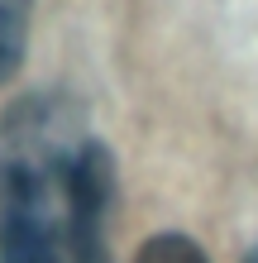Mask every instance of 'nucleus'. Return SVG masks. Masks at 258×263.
Returning a JSON list of instances; mask_svg holds the SVG:
<instances>
[{
  "label": "nucleus",
  "mask_w": 258,
  "mask_h": 263,
  "mask_svg": "<svg viewBox=\"0 0 258 263\" xmlns=\"http://www.w3.org/2000/svg\"><path fill=\"white\" fill-rule=\"evenodd\" d=\"M86 115L63 91H29L0 110V263H72V167Z\"/></svg>",
  "instance_id": "obj_1"
},
{
  "label": "nucleus",
  "mask_w": 258,
  "mask_h": 263,
  "mask_svg": "<svg viewBox=\"0 0 258 263\" xmlns=\"http://www.w3.org/2000/svg\"><path fill=\"white\" fill-rule=\"evenodd\" d=\"M29 10L34 0H0V86L10 82L24 63L29 48Z\"/></svg>",
  "instance_id": "obj_3"
},
{
  "label": "nucleus",
  "mask_w": 258,
  "mask_h": 263,
  "mask_svg": "<svg viewBox=\"0 0 258 263\" xmlns=\"http://www.w3.org/2000/svg\"><path fill=\"white\" fill-rule=\"evenodd\" d=\"M244 263H258V244H253V249H249V254H244Z\"/></svg>",
  "instance_id": "obj_5"
},
{
  "label": "nucleus",
  "mask_w": 258,
  "mask_h": 263,
  "mask_svg": "<svg viewBox=\"0 0 258 263\" xmlns=\"http://www.w3.org/2000/svg\"><path fill=\"white\" fill-rule=\"evenodd\" d=\"M134 263H210V258L201 254V244H196V239L177 235V230H163V235H153L139 249Z\"/></svg>",
  "instance_id": "obj_4"
},
{
  "label": "nucleus",
  "mask_w": 258,
  "mask_h": 263,
  "mask_svg": "<svg viewBox=\"0 0 258 263\" xmlns=\"http://www.w3.org/2000/svg\"><path fill=\"white\" fill-rule=\"evenodd\" d=\"M110 196H115V158L96 134L86 139L72 167V263H110Z\"/></svg>",
  "instance_id": "obj_2"
}]
</instances>
